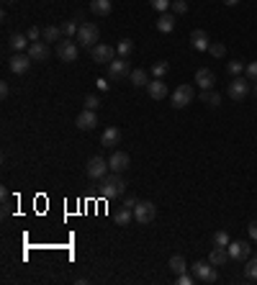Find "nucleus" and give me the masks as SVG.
Returning a JSON list of instances; mask_svg holds the SVG:
<instances>
[{
	"label": "nucleus",
	"instance_id": "obj_1",
	"mask_svg": "<svg viewBox=\"0 0 257 285\" xmlns=\"http://www.w3.org/2000/svg\"><path fill=\"white\" fill-rule=\"evenodd\" d=\"M126 193V180L121 177V172H111L101 180V195L103 198H118Z\"/></svg>",
	"mask_w": 257,
	"mask_h": 285
},
{
	"label": "nucleus",
	"instance_id": "obj_2",
	"mask_svg": "<svg viewBox=\"0 0 257 285\" xmlns=\"http://www.w3.org/2000/svg\"><path fill=\"white\" fill-rule=\"evenodd\" d=\"M190 272H193V277L198 280V282H208V285H213L216 280H219V270H216V264H211V262H195L193 267H190Z\"/></svg>",
	"mask_w": 257,
	"mask_h": 285
},
{
	"label": "nucleus",
	"instance_id": "obj_3",
	"mask_svg": "<svg viewBox=\"0 0 257 285\" xmlns=\"http://www.w3.org/2000/svg\"><path fill=\"white\" fill-rule=\"evenodd\" d=\"M98 39H101V31H98L95 24H90V21L80 24V31H77V42H80V47L93 49V47L98 44Z\"/></svg>",
	"mask_w": 257,
	"mask_h": 285
},
{
	"label": "nucleus",
	"instance_id": "obj_4",
	"mask_svg": "<svg viewBox=\"0 0 257 285\" xmlns=\"http://www.w3.org/2000/svg\"><path fill=\"white\" fill-rule=\"evenodd\" d=\"M249 85H252V83H249L247 77H242V75H239V77H234V80L229 83V88H226V95H229L231 100L242 103V100L249 95V90H252Z\"/></svg>",
	"mask_w": 257,
	"mask_h": 285
},
{
	"label": "nucleus",
	"instance_id": "obj_5",
	"mask_svg": "<svg viewBox=\"0 0 257 285\" xmlns=\"http://www.w3.org/2000/svg\"><path fill=\"white\" fill-rule=\"evenodd\" d=\"M108 170H111V165H108V159H103V157H90L88 165H85V172H88L90 180H103V177L108 175Z\"/></svg>",
	"mask_w": 257,
	"mask_h": 285
},
{
	"label": "nucleus",
	"instance_id": "obj_6",
	"mask_svg": "<svg viewBox=\"0 0 257 285\" xmlns=\"http://www.w3.org/2000/svg\"><path fill=\"white\" fill-rule=\"evenodd\" d=\"M195 98V88L193 85H177L175 93H172V108H185L190 106Z\"/></svg>",
	"mask_w": 257,
	"mask_h": 285
},
{
	"label": "nucleus",
	"instance_id": "obj_7",
	"mask_svg": "<svg viewBox=\"0 0 257 285\" xmlns=\"http://www.w3.org/2000/svg\"><path fill=\"white\" fill-rule=\"evenodd\" d=\"M154 216H157V206H154L152 200H139V203L134 206V218H136L139 223H152Z\"/></svg>",
	"mask_w": 257,
	"mask_h": 285
},
{
	"label": "nucleus",
	"instance_id": "obj_8",
	"mask_svg": "<svg viewBox=\"0 0 257 285\" xmlns=\"http://www.w3.org/2000/svg\"><path fill=\"white\" fill-rule=\"evenodd\" d=\"M90 57H93V62H98V65H111V62L116 59V47L95 44V47L90 49Z\"/></svg>",
	"mask_w": 257,
	"mask_h": 285
},
{
	"label": "nucleus",
	"instance_id": "obj_9",
	"mask_svg": "<svg viewBox=\"0 0 257 285\" xmlns=\"http://www.w3.org/2000/svg\"><path fill=\"white\" fill-rule=\"evenodd\" d=\"M131 75V65H129V59H113L111 65H108V80H124V77H129Z\"/></svg>",
	"mask_w": 257,
	"mask_h": 285
},
{
	"label": "nucleus",
	"instance_id": "obj_10",
	"mask_svg": "<svg viewBox=\"0 0 257 285\" xmlns=\"http://www.w3.org/2000/svg\"><path fill=\"white\" fill-rule=\"evenodd\" d=\"M31 62H34V59H31L29 54L16 52V54L11 57V65H8V67H11V72H13V75H26V72L31 70Z\"/></svg>",
	"mask_w": 257,
	"mask_h": 285
},
{
	"label": "nucleus",
	"instance_id": "obj_11",
	"mask_svg": "<svg viewBox=\"0 0 257 285\" xmlns=\"http://www.w3.org/2000/svg\"><path fill=\"white\" fill-rule=\"evenodd\" d=\"M57 57H60L62 62H77V47H75L70 39H65V42L57 44Z\"/></svg>",
	"mask_w": 257,
	"mask_h": 285
},
{
	"label": "nucleus",
	"instance_id": "obj_12",
	"mask_svg": "<svg viewBox=\"0 0 257 285\" xmlns=\"http://www.w3.org/2000/svg\"><path fill=\"white\" fill-rule=\"evenodd\" d=\"M108 165H111V172H126V170H129V165H131V159H129V154H126V152L116 149V152L111 154Z\"/></svg>",
	"mask_w": 257,
	"mask_h": 285
},
{
	"label": "nucleus",
	"instance_id": "obj_13",
	"mask_svg": "<svg viewBox=\"0 0 257 285\" xmlns=\"http://www.w3.org/2000/svg\"><path fill=\"white\" fill-rule=\"evenodd\" d=\"M229 257L231 259H236V262H242V259H249V254H252V249H249V244L247 241H229Z\"/></svg>",
	"mask_w": 257,
	"mask_h": 285
},
{
	"label": "nucleus",
	"instance_id": "obj_14",
	"mask_svg": "<svg viewBox=\"0 0 257 285\" xmlns=\"http://www.w3.org/2000/svg\"><path fill=\"white\" fill-rule=\"evenodd\" d=\"M34 62H44V59H49V47H47V42H31L29 44V52H26Z\"/></svg>",
	"mask_w": 257,
	"mask_h": 285
},
{
	"label": "nucleus",
	"instance_id": "obj_15",
	"mask_svg": "<svg viewBox=\"0 0 257 285\" xmlns=\"http://www.w3.org/2000/svg\"><path fill=\"white\" fill-rule=\"evenodd\" d=\"M77 129H83V131H90V129H95L98 126V113L95 111H83V113H77Z\"/></svg>",
	"mask_w": 257,
	"mask_h": 285
},
{
	"label": "nucleus",
	"instance_id": "obj_16",
	"mask_svg": "<svg viewBox=\"0 0 257 285\" xmlns=\"http://www.w3.org/2000/svg\"><path fill=\"white\" fill-rule=\"evenodd\" d=\"M190 44H193V49H195V52H208V47H211V42H208V34H206L203 29H195V31H190Z\"/></svg>",
	"mask_w": 257,
	"mask_h": 285
},
{
	"label": "nucleus",
	"instance_id": "obj_17",
	"mask_svg": "<svg viewBox=\"0 0 257 285\" xmlns=\"http://www.w3.org/2000/svg\"><path fill=\"white\" fill-rule=\"evenodd\" d=\"M147 93H149V98H152V100H165L170 90H167V85H165V83L157 77V80H149V85H147Z\"/></svg>",
	"mask_w": 257,
	"mask_h": 285
},
{
	"label": "nucleus",
	"instance_id": "obj_18",
	"mask_svg": "<svg viewBox=\"0 0 257 285\" xmlns=\"http://www.w3.org/2000/svg\"><path fill=\"white\" fill-rule=\"evenodd\" d=\"M195 83H198V88H201V90H211V88H213V83H216V75H213L208 67H201V70L195 72Z\"/></svg>",
	"mask_w": 257,
	"mask_h": 285
},
{
	"label": "nucleus",
	"instance_id": "obj_19",
	"mask_svg": "<svg viewBox=\"0 0 257 285\" xmlns=\"http://www.w3.org/2000/svg\"><path fill=\"white\" fill-rule=\"evenodd\" d=\"M118 141H121V129H116V126H108V129L103 131V136H101V144L108 147V149H113Z\"/></svg>",
	"mask_w": 257,
	"mask_h": 285
},
{
	"label": "nucleus",
	"instance_id": "obj_20",
	"mask_svg": "<svg viewBox=\"0 0 257 285\" xmlns=\"http://www.w3.org/2000/svg\"><path fill=\"white\" fill-rule=\"evenodd\" d=\"M229 259H231V257H229V249H226V247H213L211 254H208V262L216 264V267H224Z\"/></svg>",
	"mask_w": 257,
	"mask_h": 285
},
{
	"label": "nucleus",
	"instance_id": "obj_21",
	"mask_svg": "<svg viewBox=\"0 0 257 285\" xmlns=\"http://www.w3.org/2000/svg\"><path fill=\"white\" fill-rule=\"evenodd\" d=\"M175 13H160V21H157V31L160 34H172L175 29Z\"/></svg>",
	"mask_w": 257,
	"mask_h": 285
},
{
	"label": "nucleus",
	"instance_id": "obj_22",
	"mask_svg": "<svg viewBox=\"0 0 257 285\" xmlns=\"http://www.w3.org/2000/svg\"><path fill=\"white\" fill-rule=\"evenodd\" d=\"M129 80H131V85L134 88H147L149 85V75H147V70H131V75H129Z\"/></svg>",
	"mask_w": 257,
	"mask_h": 285
},
{
	"label": "nucleus",
	"instance_id": "obj_23",
	"mask_svg": "<svg viewBox=\"0 0 257 285\" xmlns=\"http://www.w3.org/2000/svg\"><path fill=\"white\" fill-rule=\"evenodd\" d=\"M90 11H93L95 16H111L113 6H111V0H93V3H90Z\"/></svg>",
	"mask_w": 257,
	"mask_h": 285
},
{
	"label": "nucleus",
	"instance_id": "obj_24",
	"mask_svg": "<svg viewBox=\"0 0 257 285\" xmlns=\"http://www.w3.org/2000/svg\"><path fill=\"white\" fill-rule=\"evenodd\" d=\"M170 270H172L175 275H183V272H188L190 267H188V262H185L183 254H172V257H170Z\"/></svg>",
	"mask_w": 257,
	"mask_h": 285
},
{
	"label": "nucleus",
	"instance_id": "obj_25",
	"mask_svg": "<svg viewBox=\"0 0 257 285\" xmlns=\"http://www.w3.org/2000/svg\"><path fill=\"white\" fill-rule=\"evenodd\" d=\"M8 44H11V49H13V52H24V49H29V44H31V42H29V36H26V34H13Z\"/></svg>",
	"mask_w": 257,
	"mask_h": 285
},
{
	"label": "nucleus",
	"instance_id": "obj_26",
	"mask_svg": "<svg viewBox=\"0 0 257 285\" xmlns=\"http://www.w3.org/2000/svg\"><path fill=\"white\" fill-rule=\"evenodd\" d=\"M116 54H118L121 59H129V57L134 54V42H131V39H121L118 47H116Z\"/></svg>",
	"mask_w": 257,
	"mask_h": 285
},
{
	"label": "nucleus",
	"instance_id": "obj_27",
	"mask_svg": "<svg viewBox=\"0 0 257 285\" xmlns=\"http://www.w3.org/2000/svg\"><path fill=\"white\" fill-rule=\"evenodd\" d=\"M65 34H62V26H47L44 31H42V39L44 42H60Z\"/></svg>",
	"mask_w": 257,
	"mask_h": 285
},
{
	"label": "nucleus",
	"instance_id": "obj_28",
	"mask_svg": "<svg viewBox=\"0 0 257 285\" xmlns=\"http://www.w3.org/2000/svg\"><path fill=\"white\" fill-rule=\"evenodd\" d=\"M201 103H208L211 108H216V106H221V95L213 90H201Z\"/></svg>",
	"mask_w": 257,
	"mask_h": 285
},
{
	"label": "nucleus",
	"instance_id": "obj_29",
	"mask_svg": "<svg viewBox=\"0 0 257 285\" xmlns=\"http://www.w3.org/2000/svg\"><path fill=\"white\" fill-rule=\"evenodd\" d=\"M131 218H134V211H131V208L121 206V208L116 211V223H118V226H126V223H129Z\"/></svg>",
	"mask_w": 257,
	"mask_h": 285
},
{
	"label": "nucleus",
	"instance_id": "obj_30",
	"mask_svg": "<svg viewBox=\"0 0 257 285\" xmlns=\"http://www.w3.org/2000/svg\"><path fill=\"white\" fill-rule=\"evenodd\" d=\"M244 275H247V280H257V254H249V259L244 264Z\"/></svg>",
	"mask_w": 257,
	"mask_h": 285
},
{
	"label": "nucleus",
	"instance_id": "obj_31",
	"mask_svg": "<svg viewBox=\"0 0 257 285\" xmlns=\"http://www.w3.org/2000/svg\"><path fill=\"white\" fill-rule=\"evenodd\" d=\"M167 72H170V65H167V62H162V59H160V62H154V65H152V75H154V77H160V80H162Z\"/></svg>",
	"mask_w": 257,
	"mask_h": 285
},
{
	"label": "nucleus",
	"instance_id": "obj_32",
	"mask_svg": "<svg viewBox=\"0 0 257 285\" xmlns=\"http://www.w3.org/2000/svg\"><path fill=\"white\" fill-rule=\"evenodd\" d=\"M170 8H172L175 16H185V13H188V3H185V0H172Z\"/></svg>",
	"mask_w": 257,
	"mask_h": 285
},
{
	"label": "nucleus",
	"instance_id": "obj_33",
	"mask_svg": "<svg viewBox=\"0 0 257 285\" xmlns=\"http://www.w3.org/2000/svg\"><path fill=\"white\" fill-rule=\"evenodd\" d=\"M208 52H211V57H216V59H221V57H226V47H224L221 42H213V44L208 47Z\"/></svg>",
	"mask_w": 257,
	"mask_h": 285
},
{
	"label": "nucleus",
	"instance_id": "obj_34",
	"mask_svg": "<svg viewBox=\"0 0 257 285\" xmlns=\"http://www.w3.org/2000/svg\"><path fill=\"white\" fill-rule=\"evenodd\" d=\"M244 67H247V65H244V62H239V59H234V62H229V65H226L229 75H234V77H239V75L244 72Z\"/></svg>",
	"mask_w": 257,
	"mask_h": 285
},
{
	"label": "nucleus",
	"instance_id": "obj_35",
	"mask_svg": "<svg viewBox=\"0 0 257 285\" xmlns=\"http://www.w3.org/2000/svg\"><path fill=\"white\" fill-rule=\"evenodd\" d=\"M77 31H80V26H77L75 21H65V24H62V34H65L67 39H70V36H75Z\"/></svg>",
	"mask_w": 257,
	"mask_h": 285
},
{
	"label": "nucleus",
	"instance_id": "obj_36",
	"mask_svg": "<svg viewBox=\"0 0 257 285\" xmlns=\"http://www.w3.org/2000/svg\"><path fill=\"white\" fill-rule=\"evenodd\" d=\"M170 3H172V0H149V6H152L157 13H167Z\"/></svg>",
	"mask_w": 257,
	"mask_h": 285
},
{
	"label": "nucleus",
	"instance_id": "obj_37",
	"mask_svg": "<svg viewBox=\"0 0 257 285\" xmlns=\"http://www.w3.org/2000/svg\"><path fill=\"white\" fill-rule=\"evenodd\" d=\"M213 244H216V247H229V234H226L224 229L216 231V234H213Z\"/></svg>",
	"mask_w": 257,
	"mask_h": 285
},
{
	"label": "nucleus",
	"instance_id": "obj_38",
	"mask_svg": "<svg viewBox=\"0 0 257 285\" xmlns=\"http://www.w3.org/2000/svg\"><path fill=\"white\" fill-rule=\"evenodd\" d=\"M244 77H247L249 83H257V62H249V65L244 67Z\"/></svg>",
	"mask_w": 257,
	"mask_h": 285
},
{
	"label": "nucleus",
	"instance_id": "obj_39",
	"mask_svg": "<svg viewBox=\"0 0 257 285\" xmlns=\"http://www.w3.org/2000/svg\"><path fill=\"white\" fill-rule=\"evenodd\" d=\"M83 103H85V108H88V111H98V108H101V100H98V95H88Z\"/></svg>",
	"mask_w": 257,
	"mask_h": 285
},
{
	"label": "nucleus",
	"instance_id": "obj_40",
	"mask_svg": "<svg viewBox=\"0 0 257 285\" xmlns=\"http://www.w3.org/2000/svg\"><path fill=\"white\" fill-rule=\"evenodd\" d=\"M175 282H177V285H193V282H198V280H195L193 275L183 272V275H177V277H175Z\"/></svg>",
	"mask_w": 257,
	"mask_h": 285
},
{
	"label": "nucleus",
	"instance_id": "obj_41",
	"mask_svg": "<svg viewBox=\"0 0 257 285\" xmlns=\"http://www.w3.org/2000/svg\"><path fill=\"white\" fill-rule=\"evenodd\" d=\"M26 36H29V42H39V39H42V29H36V26H31V29L26 31Z\"/></svg>",
	"mask_w": 257,
	"mask_h": 285
},
{
	"label": "nucleus",
	"instance_id": "obj_42",
	"mask_svg": "<svg viewBox=\"0 0 257 285\" xmlns=\"http://www.w3.org/2000/svg\"><path fill=\"white\" fill-rule=\"evenodd\" d=\"M247 234H249V239H252V241H257V221H252V223L247 226Z\"/></svg>",
	"mask_w": 257,
	"mask_h": 285
},
{
	"label": "nucleus",
	"instance_id": "obj_43",
	"mask_svg": "<svg viewBox=\"0 0 257 285\" xmlns=\"http://www.w3.org/2000/svg\"><path fill=\"white\" fill-rule=\"evenodd\" d=\"M95 85H98V88H101L103 93H108V90H111V85H108V80H103V77H98V80H95Z\"/></svg>",
	"mask_w": 257,
	"mask_h": 285
},
{
	"label": "nucleus",
	"instance_id": "obj_44",
	"mask_svg": "<svg viewBox=\"0 0 257 285\" xmlns=\"http://www.w3.org/2000/svg\"><path fill=\"white\" fill-rule=\"evenodd\" d=\"M136 203H139V200H136L134 195H126V198H124V206H126V208H131V211H134V206H136Z\"/></svg>",
	"mask_w": 257,
	"mask_h": 285
},
{
	"label": "nucleus",
	"instance_id": "obj_45",
	"mask_svg": "<svg viewBox=\"0 0 257 285\" xmlns=\"http://www.w3.org/2000/svg\"><path fill=\"white\" fill-rule=\"evenodd\" d=\"M11 213V203H8V193L3 190V216H8Z\"/></svg>",
	"mask_w": 257,
	"mask_h": 285
},
{
	"label": "nucleus",
	"instance_id": "obj_46",
	"mask_svg": "<svg viewBox=\"0 0 257 285\" xmlns=\"http://www.w3.org/2000/svg\"><path fill=\"white\" fill-rule=\"evenodd\" d=\"M8 93H11L8 83H0V98H8Z\"/></svg>",
	"mask_w": 257,
	"mask_h": 285
},
{
	"label": "nucleus",
	"instance_id": "obj_47",
	"mask_svg": "<svg viewBox=\"0 0 257 285\" xmlns=\"http://www.w3.org/2000/svg\"><path fill=\"white\" fill-rule=\"evenodd\" d=\"M239 0H224V6H236Z\"/></svg>",
	"mask_w": 257,
	"mask_h": 285
},
{
	"label": "nucleus",
	"instance_id": "obj_48",
	"mask_svg": "<svg viewBox=\"0 0 257 285\" xmlns=\"http://www.w3.org/2000/svg\"><path fill=\"white\" fill-rule=\"evenodd\" d=\"M252 95L257 98V83H252Z\"/></svg>",
	"mask_w": 257,
	"mask_h": 285
},
{
	"label": "nucleus",
	"instance_id": "obj_49",
	"mask_svg": "<svg viewBox=\"0 0 257 285\" xmlns=\"http://www.w3.org/2000/svg\"><path fill=\"white\" fill-rule=\"evenodd\" d=\"M6 3H13V0H6Z\"/></svg>",
	"mask_w": 257,
	"mask_h": 285
}]
</instances>
